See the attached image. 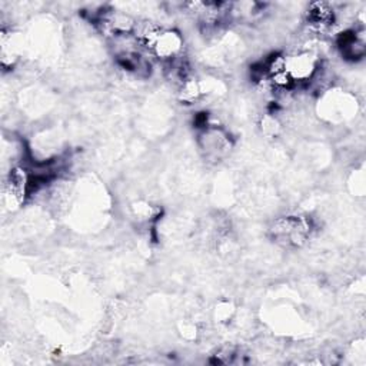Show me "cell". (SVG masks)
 Listing matches in <instances>:
<instances>
[{
  "mask_svg": "<svg viewBox=\"0 0 366 366\" xmlns=\"http://www.w3.org/2000/svg\"><path fill=\"white\" fill-rule=\"evenodd\" d=\"M276 240H283L288 245L301 247L311 235V222L299 216H288L276 221L273 226Z\"/></svg>",
  "mask_w": 366,
  "mask_h": 366,
  "instance_id": "1",
  "label": "cell"
},
{
  "mask_svg": "<svg viewBox=\"0 0 366 366\" xmlns=\"http://www.w3.org/2000/svg\"><path fill=\"white\" fill-rule=\"evenodd\" d=\"M316 70L315 58L309 52H302L287 58V72L294 80H308Z\"/></svg>",
  "mask_w": 366,
  "mask_h": 366,
  "instance_id": "2",
  "label": "cell"
},
{
  "mask_svg": "<svg viewBox=\"0 0 366 366\" xmlns=\"http://www.w3.org/2000/svg\"><path fill=\"white\" fill-rule=\"evenodd\" d=\"M182 49V37L175 32H162L157 44L155 46V52L162 59H172Z\"/></svg>",
  "mask_w": 366,
  "mask_h": 366,
  "instance_id": "4",
  "label": "cell"
},
{
  "mask_svg": "<svg viewBox=\"0 0 366 366\" xmlns=\"http://www.w3.org/2000/svg\"><path fill=\"white\" fill-rule=\"evenodd\" d=\"M202 93L200 85L193 79H188L182 84V89H181V100H183L185 103H193Z\"/></svg>",
  "mask_w": 366,
  "mask_h": 366,
  "instance_id": "5",
  "label": "cell"
},
{
  "mask_svg": "<svg viewBox=\"0 0 366 366\" xmlns=\"http://www.w3.org/2000/svg\"><path fill=\"white\" fill-rule=\"evenodd\" d=\"M262 129H263V132H265L266 135L273 136V135L277 133L279 125H277V122H276L273 117H266V119H263V122H262Z\"/></svg>",
  "mask_w": 366,
  "mask_h": 366,
  "instance_id": "6",
  "label": "cell"
},
{
  "mask_svg": "<svg viewBox=\"0 0 366 366\" xmlns=\"http://www.w3.org/2000/svg\"><path fill=\"white\" fill-rule=\"evenodd\" d=\"M335 20L334 9L328 4H313L308 11V25L313 32H327Z\"/></svg>",
  "mask_w": 366,
  "mask_h": 366,
  "instance_id": "3",
  "label": "cell"
}]
</instances>
